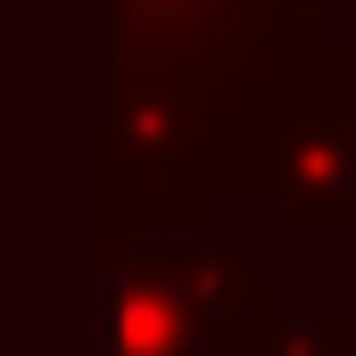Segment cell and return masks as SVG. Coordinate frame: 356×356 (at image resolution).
Wrapping results in <instances>:
<instances>
[{
    "instance_id": "6da1fadb",
    "label": "cell",
    "mask_w": 356,
    "mask_h": 356,
    "mask_svg": "<svg viewBox=\"0 0 356 356\" xmlns=\"http://www.w3.org/2000/svg\"><path fill=\"white\" fill-rule=\"evenodd\" d=\"M108 67H175L207 124V207L249 199V166L273 124L282 42L273 0H99Z\"/></svg>"
},
{
    "instance_id": "3957f363",
    "label": "cell",
    "mask_w": 356,
    "mask_h": 356,
    "mask_svg": "<svg viewBox=\"0 0 356 356\" xmlns=\"http://www.w3.org/2000/svg\"><path fill=\"white\" fill-rule=\"evenodd\" d=\"M91 356H224L166 232H91Z\"/></svg>"
},
{
    "instance_id": "7a4b0ae2",
    "label": "cell",
    "mask_w": 356,
    "mask_h": 356,
    "mask_svg": "<svg viewBox=\"0 0 356 356\" xmlns=\"http://www.w3.org/2000/svg\"><path fill=\"white\" fill-rule=\"evenodd\" d=\"M99 232H199L207 216V124L175 67H108L91 141Z\"/></svg>"
},
{
    "instance_id": "5b68a950",
    "label": "cell",
    "mask_w": 356,
    "mask_h": 356,
    "mask_svg": "<svg viewBox=\"0 0 356 356\" xmlns=\"http://www.w3.org/2000/svg\"><path fill=\"white\" fill-rule=\"evenodd\" d=\"M273 42H282L273 124L307 116L356 141V0H273Z\"/></svg>"
},
{
    "instance_id": "277c9868",
    "label": "cell",
    "mask_w": 356,
    "mask_h": 356,
    "mask_svg": "<svg viewBox=\"0 0 356 356\" xmlns=\"http://www.w3.org/2000/svg\"><path fill=\"white\" fill-rule=\"evenodd\" d=\"M249 199H273L290 241H356V141L340 124H273L249 166Z\"/></svg>"
}]
</instances>
